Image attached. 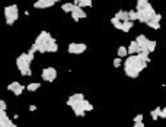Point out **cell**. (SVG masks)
<instances>
[{
	"mask_svg": "<svg viewBox=\"0 0 166 127\" xmlns=\"http://www.w3.org/2000/svg\"><path fill=\"white\" fill-rule=\"evenodd\" d=\"M124 67H134V69H137L138 72H141V70H144V69L147 67V63H146L138 54H133V56H128L127 59H125Z\"/></svg>",
	"mask_w": 166,
	"mask_h": 127,
	"instance_id": "1",
	"label": "cell"
},
{
	"mask_svg": "<svg viewBox=\"0 0 166 127\" xmlns=\"http://www.w3.org/2000/svg\"><path fill=\"white\" fill-rule=\"evenodd\" d=\"M4 13V18L6 19H10V21L16 22L18 18H19V9H18V4H9V6H6L3 10Z\"/></svg>",
	"mask_w": 166,
	"mask_h": 127,
	"instance_id": "2",
	"label": "cell"
},
{
	"mask_svg": "<svg viewBox=\"0 0 166 127\" xmlns=\"http://www.w3.org/2000/svg\"><path fill=\"white\" fill-rule=\"evenodd\" d=\"M154 9L152 4H149L147 8L144 9V10H141V12H138V21L141 22V24H147V22L152 19V18L154 16Z\"/></svg>",
	"mask_w": 166,
	"mask_h": 127,
	"instance_id": "3",
	"label": "cell"
},
{
	"mask_svg": "<svg viewBox=\"0 0 166 127\" xmlns=\"http://www.w3.org/2000/svg\"><path fill=\"white\" fill-rule=\"evenodd\" d=\"M31 63H32V60L29 59L28 53H22L21 56H18V59H16V66H18V69H19V70H22V69L31 67Z\"/></svg>",
	"mask_w": 166,
	"mask_h": 127,
	"instance_id": "4",
	"label": "cell"
},
{
	"mask_svg": "<svg viewBox=\"0 0 166 127\" xmlns=\"http://www.w3.org/2000/svg\"><path fill=\"white\" fill-rule=\"evenodd\" d=\"M86 48H88V45L83 44V42H72L68 45L67 51H68V54H83L86 51Z\"/></svg>",
	"mask_w": 166,
	"mask_h": 127,
	"instance_id": "5",
	"label": "cell"
},
{
	"mask_svg": "<svg viewBox=\"0 0 166 127\" xmlns=\"http://www.w3.org/2000/svg\"><path fill=\"white\" fill-rule=\"evenodd\" d=\"M41 77H43L45 82H54L55 77H57V70H55L54 67L43 69V72H41Z\"/></svg>",
	"mask_w": 166,
	"mask_h": 127,
	"instance_id": "6",
	"label": "cell"
},
{
	"mask_svg": "<svg viewBox=\"0 0 166 127\" xmlns=\"http://www.w3.org/2000/svg\"><path fill=\"white\" fill-rule=\"evenodd\" d=\"M50 38H51V35H50L48 31H41V32L38 34V37L35 38V44H37V45H45L47 47Z\"/></svg>",
	"mask_w": 166,
	"mask_h": 127,
	"instance_id": "7",
	"label": "cell"
},
{
	"mask_svg": "<svg viewBox=\"0 0 166 127\" xmlns=\"http://www.w3.org/2000/svg\"><path fill=\"white\" fill-rule=\"evenodd\" d=\"M85 99V95L80 92H77V93H73V95H70L67 99V105L68 107H73L74 104H77V102H82Z\"/></svg>",
	"mask_w": 166,
	"mask_h": 127,
	"instance_id": "8",
	"label": "cell"
},
{
	"mask_svg": "<svg viewBox=\"0 0 166 127\" xmlns=\"http://www.w3.org/2000/svg\"><path fill=\"white\" fill-rule=\"evenodd\" d=\"M54 4H55L54 0H37L34 3V8L35 9H47V8L54 6Z\"/></svg>",
	"mask_w": 166,
	"mask_h": 127,
	"instance_id": "9",
	"label": "cell"
},
{
	"mask_svg": "<svg viewBox=\"0 0 166 127\" xmlns=\"http://www.w3.org/2000/svg\"><path fill=\"white\" fill-rule=\"evenodd\" d=\"M73 113H74V115L76 117H85L86 115V111L83 110V107H82V102H77V104H74V105L72 107Z\"/></svg>",
	"mask_w": 166,
	"mask_h": 127,
	"instance_id": "10",
	"label": "cell"
},
{
	"mask_svg": "<svg viewBox=\"0 0 166 127\" xmlns=\"http://www.w3.org/2000/svg\"><path fill=\"white\" fill-rule=\"evenodd\" d=\"M127 50H128V54H130V56H133V54H138V53H140V50H141V47L138 45V44H137V41L134 40V41H131V44L128 45Z\"/></svg>",
	"mask_w": 166,
	"mask_h": 127,
	"instance_id": "11",
	"label": "cell"
},
{
	"mask_svg": "<svg viewBox=\"0 0 166 127\" xmlns=\"http://www.w3.org/2000/svg\"><path fill=\"white\" fill-rule=\"evenodd\" d=\"M124 72H125V75H127L128 77H131V79H136V77H138V75H140V72L134 67H124Z\"/></svg>",
	"mask_w": 166,
	"mask_h": 127,
	"instance_id": "12",
	"label": "cell"
},
{
	"mask_svg": "<svg viewBox=\"0 0 166 127\" xmlns=\"http://www.w3.org/2000/svg\"><path fill=\"white\" fill-rule=\"evenodd\" d=\"M55 51H58V44H57V41L51 37L50 41H48V45H47V53H55Z\"/></svg>",
	"mask_w": 166,
	"mask_h": 127,
	"instance_id": "13",
	"label": "cell"
},
{
	"mask_svg": "<svg viewBox=\"0 0 166 127\" xmlns=\"http://www.w3.org/2000/svg\"><path fill=\"white\" fill-rule=\"evenodd\" d=\"M115 18H117V19H119L121 22L130 21V16H128V12H127V10H118V12L115 13Z\"/></svg>",
	"mask_w": 166,
	"mask_h": 127,
	"instance_id": "14",
	"label": "cell"
},
{
	"mask_svg": "<svg viewBox=\"0 0 166 127\" xmlns=\"http://www.w3.org/2000/svg\"><path fill=\"white\" fill-rule=\"evenodd\" d=\"M136 41H137V44H138V45H140V47H147V44H149V41H150V40L147 38L146 35L140 34V35H137Z\"/></svg>",
	"mask_w": 166,
	"mask_h": 127,
	"instance_id": "15",
	"label": "cell"
},
{
	"mask_svg": "<svg viewBox=\"0 0 166 127\" xmlns=\"http://www.w3.org/2000/svg\"><path fill=\"white\" fill-rule=\"evenodd\" d=\"M149 0H137V4H136V10L137 12H141V10H144L147 6H149Z\"/></svg>",
	"mask_w": 166,
	"mask_h": 127,
	"instance_id": "16",
	"label": "cell"
},
{
	"mask_svg": "<svg viewBox=\"0 0 166 127\" xmlns=\"http://www.w3.org/2000/svg\"><path fill=\"white\" fill-rule=\"evenodd\" d=\"M73 4L80 6L82 9H83V8H90V6H92V0H74Z\"/></svg>",
	"mask_w": 166,
	"mask_h": 127,
	"instance_id": "17",
	"label": "cell"
},
{
	"mask_svg": "<svg viewBox=\"0 0 166 127\" xmlns=\"http://www.w3.org/2000/svg\"><path fill=\"white\" fill-rule=\"evenodd\" d=\"M160 114H162V108H160V107H156L153 111H150V117L153 120H158L159 117H160Z\"/></svg>",
	"mask_w": 166,
	"mask_h": 127,
	"instance_id": "18",
	"label": "cell"
},
{
	"mask_svg": "<svg viewBox=\"0 0 166 127\" xmlns=\"http://www.w3.org/2000/svg\"><path fill=\"white\" fill-rule=\"evenodd\" d=\"M133 26H134V22L133 21H127V22H123V32H128V31L133 29Z\"/></svg>",
	"mask_w": 166,
	"mask_h": 127,
	"instance_id": "19",
	"label": "cell"
},
{
	"mask_svg": "<svg viewBox=\"0 0 166 127\" xmlns=\"http://www.w3.org/2000/svg\"><path fill=\"white\" fill-rule=\"evenodd\" d=\"M73 10H74V12H77V15L80 16V19H85V18H88V15H86V12H85V10H83V9L80 8V6H76V4H74V9H73Z\"/></svg>",
	"mask_w": 166,
	"mask_h": 127,
	"instance_id": "20",
	"label": "cell"
},
{
	"mask_svg": "<svg viewBox=\"0 0 166 127\" xmlns=\"http://www.w3.org/2000/svg\"><path fill=\"white\" fill-rule=\"evenodd\" d=\"M38 88H41V83H39V82H34V83H29L26 86V89H28L29 92H35V91H38Z\"/></svg>",
	"mask_w": 166,
	"mask_h": 127,
	"instance_id": "21",
	"label": "cell"
},
{
	"mask_svg": "<svg viewBox=\"0 0 166 127\" xmlns=\"http://www.w3.org/2000/svg\"><path fill=\"white\" fill-rule=\"evenodd\" d=\"M61 9H63V12H66V13H72L73 9H74V4L73 3H64L63 6H61Z\"/></svg>",
	"mask_w": 166,
	"mask_h": 127,
	"instance_id": "22",
	"label": "cell"
},
{
	"mask_svg": "<svg viewBox=\"0 0 166 127\" xmlns=\"http://www.w3.org/2000/svg\"><path fill=\"white\" fill-rule=\"evenodd\" d=\"M82 107H83V110H85L86 113H88V111H92V110H93V105H92V104H90L88 99H83V101H82Z\"/></svg>",
	"mask_w": 166,
	"mask_h": 127,
	"instance_id": "23",
	"label": "cell"
},
{
	"mask_svg": "<svg viewBox=\"0 0 166 127\" xmlns=\"http://www.w3.org/2000/svg\"><path fill=\"white\" fill-rule=\"evenodd\" d=\"M111 24L117 28V29H123V22L119 21V19H117V18H111Z\"/></svg>",
	"mask_w": 166,
	"mask_h": 127,
	"instance_id": "24",
	"label": "cell"
},
{
	"mask_svg": "<svg viewBox=\"0 0 166 127\" xmlns=\"http://www.w3.org/2000/svg\"><path fill=\"white\" fill-rule=\"evenodd\" d=\"M147 26H150L152 29H159L160 28V22H156V21H153V19H150L147 24H146Z\"/></svg>",
	"mask_w": 166,
	"mask_h": 127,
	"instance_id": "25",
	"label": "cell"
},
{
	"mask_svg": "<svg viewBox=\"0 0 166 127\" xmlns=\"http://www.w3.org/2000/svg\"><path fill=\"white\" fill-rule=\"evenodd\" d=\"M127 54H128V50H127V47H124V45H121L118 48V57H127Z\"/></svg>",
	"mask_w": 166,
	"mask_h": 127,
	"instance_id": "26",
	"label": "cell"
},
{
	"mask_svg": "<svg viewBox=\"0 0 166 127\" xmlns=\"http://www.w3.org/2000/svg\"><path fill=\"white\" fill-rule=\"evenodd\" d=\"M19 86H21V83L15 81V82H12V83H9V85H8V91H10V92H15V91H16Z\"/></svg>",
	"mask_w": 166,
	"mask_h": 127,
	"instance_id": "27",
	"label": "cell"
},
{
	"mask_svg": "<svg viewBox=\"0 0 166 127\" xmlns=\"http://www.w3.org/2000/svg\"><path fill=\"white\" fill-rule=\"evenodd\" d=\"M128 16H130V21H138V12L137 10H130L128 12Z\"/></svg>",
	"mask_w": 166,
	"mask_h": 127,
	"instance_id": "28",
	"label": "cell"
},
{
	"mask_svg": "<svg viewBox=\"0 0 166 127\" xmlns=\"http://www.w3.org/2000/svg\"><path fill=\"white\" fill-rule=\"evenodd\" d=\"M146 48H147L150 53H153V51L156 50V41H149V44H147V47H146Z\"/></svg>",
	"mask_w": 166,
	"mask_h": 127,
	"instance_id": "29",
	"label": "cell"
},
{
	"mask_svg": "<svg viewBox=\"0 0 166 127\" xmlns=\"http://www.w3.org/2000/svg\"><path fill=\"white\" fill-rule=\"evenodd\" d=\"M8 119H9V117H8V114H6V111H4V110H0V124L4 123V121H6Z\"/></svg>",
	"mask_w": 166,
	"mask_h": 127,
	"instance_id": "30",
	"label": "cell"
},
{
	"mask_svg": "<svg viewBox=\"0 0 166 127\" xmlns=\"http://www.w3.org/2000/svg\"><path fill=\"white\" fill-rule=\"evenodd\" d=\"M25 89H26V86H23V85H21V86H19V88H18L16 91L13 92V95H15V97H19V95H22V92H23Z\"/></svg>",
	"mask_w": 166,
	"mask_h": 127,
	"instance_id": "31",
	"label": "cell"
},
{
	"mask_svg": "<svg viewBox=\"0 0 166 127\" xmlns=\"http://www.w3.org/2000/svg\"><path fill=\"white\" fill-rule=\"evenodd\" d=\"M19 72H21L22 76H31V75H32V70H31V67H28V69H22V70H19Z\"/></svg>",
	"mask_w": 166,
	"mask_h": 127,
	"instance_id": "32",
	"label": "cell"
},
{
	"mask_svg": "<svg viewBox=\"0 0 166 127\" xmlns=\"http://www.w3.org/2000/svg\"><path fill=\"white\" fill-rule=\"evenodd\" d=\"M144 120V117H143V114H137L136 117H134V123H141Z\"/></svg>",
	"mask_w": 166,
	"mask_h": 127,
	"instance_id": "33",
	"label": "cell"
},
{
	"mask_svg": "<svg viewBox=\"0 0 166 127\" xmlns=\"http://www.w3.org/2000/svg\"><path fill=\"white\" fill-rule=\"evenodd\" d=\"M72 18H73V21H74V22L80 21V16H79V15H77V12H74V10L72 12Z\"/></svg>",
	"mask_w": 166,
	"mask_h": 127,
	"instance_id": "34",
	"label": "cell"
},
{
	"mask_svg": "<svg viewBox=\"0 0 166 127\" xmlns=\"http://www.w3.org/2000/svg\"><path fill=\"white\" fill-rule=\"evenodd\" d=\"M121 57H117V59H114V66L115 67H119V66H121Z\"/></svg>",
	"mask_w": 166,
	"mask_h": 127,
	"instance_id": "35",
	"label": "cell"
},
{
	"mask_svg": "<svg viewBox=\"0 0 166 127\" xmlns=\"http://www.w3.org/2000/svg\"><path fill=\"white\" fill-rule=\"evenodd\" d=\"M152 19L156 21V22H160V21H162V15H160V13H154V16L152 18Z\"/></svg>",
	"mask_w": 166,
	"mask_h": 127,
	"instance_id": "36",
	"label": "cell"
},
{
	"mask_svg": "<svg viewBox=\"0 0 166 127\" xmlns=\"http://www.w3.org/2000/svg\"><path fill=\"white\" fill-rule=\"evenodd\" d=\"M6 107H8V105H6V102H4L3 99H0V110H4V111H6Z\"/></svg>",
	"mask_w": 166,
	"mask_h": 127,
	"instance_id": "37",
	"label": "cell"
},
{
	"mask_svg": "<svg viewBox=\"0 0 166 127\" xmlns=\"http://www.w3.org/2000/svg\"><path fill=\"white\" fill-rule=\"evenodd\" d=\"M160 117H162V119H165L166 120V105L163 107L162 108V114H160Z\"/></svg>",
	"mask_w": 166,
	"mask_h": 127,
	"instance_id": "38",
	"label": "cell"
},
{
	"mask_svg": "<svg viewBox=\"0 0 166 127\" xmlns=\"http://www.w3.org/2000/svg\"><path fill=\"white\" fill-rule=\"evenodd\" d=\"M134 127H144V123L141 121V123H134Z\"/></svg>",
	"mask_w": 166,
	"mask_h": 127,
	"instance_id": "39",
	"label": "cell"
},
{
	"mask_svg": "<svg viewBox=\"0 0 166 127\" xmlns=\"http://www.w3.org/2000/svg\"><path fill=\"white\" fill-rule=\"evenodd\" d=\"M35 110H37V107L35 105H29V111H35Z\"/></svg>",
	"mask_w": 166,
	"mask_h": 127,
	"instance_id": "40",
	"label": "cell"
},
{
	"mask_svg": "<svg viewBox=\"0 0 166 127\" xmlns=\"http://www.w3.org/2000/svg\"><path fill=\"white\" fill-rule=\"evenodd\" d=\"M54 2H55V3H57V2H61V0H54Z\"/></svg>",
	"mask_w": 166,
	"mask_h": 127,
	"instance_id": "41",
	"label": "cell"
},
{
	"mask_svg": "<svg viewBox=\"0 0 166 127\" xmlns=\"http://www.w3.org/2000/svg\"><path fill=\"white\" fill-rule=\"evenodd\" d=\"M165 73H166V70H165Z\"/></svg>",
	"mask_w": 166,
	"mask_h": 127,
	"instance_id": "42",
	"label": "cell"
}]
</instances>
